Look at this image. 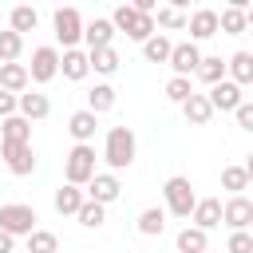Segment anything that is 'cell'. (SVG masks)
<instances>
[{"label": "cell", "instance_id": "obj_34", "mask_svg": "<svg viewBox=\"0 0 253 253\" xmlns=\"http://www.w3.org/2000/svg\"><path fill=\"white\" fill-rule=\"evenodd\" d=\"M154 28L178 32V28H186V12H182L178 4H166V8H158V16H154Z\"/></svg>", "mask_w": 253, "mask_h": 253}, {"label": "cell", "instance_id": "obj_8", "mask_svg": "<svg viewBox=\"0 0 253 253\" xmlns=\"http://www.w3.org/2000/svg\"><path fill=\"white\" fill-rule=\"evenodd\" d=\"M119 194H123V182H119V174H95L91 182H87V190H83V198L87 202H99V206H111V202H119Z\"/></svg>", "mask_w": 253, "mask_h": 253}, {"label": "cell", "instance_id": "obj_31", "mask_svg": "<svg viewBox=\"0 0 253 253\" xmlns=\"http://www.w3.org/2000/svg\"><path fill=\"white\" fill-rule=\"evenodd\" d=\"M170 36H162V32H154L146 43H142V55H146V63H166L170 59Z\"/></svg>", "mask_w": 253, "mask_h": 253}, {"label": "cell", "instance_id": "obj_40", "mask_svg": "<svg viewBox=\"0 0 253 253\" xmlns=\"http://www.w3.org/2000/svg\"><path fill=\"white\" fill-rule=\"evenodd\" d=\"M8 115H16V95L0 91V119H8Z\"/></svg>", "mask_w": 253, "mask_h": 253}, {"label": "cell", "instance_id": "obj_22", "mask_svg": "<svg viewBox=\"0 0 253 253\" xmlns=\"http://www.w3.org/2000/svg\"><path fill=\"white\" fill-rule=\"evenodd\" d=\"M36 24H40V12H36L32 4H16V8H12V16H8V32H16V36L36 32Z\"/></svg>", "mask_w": 253, "mask_h": 253}, {"label": "cell", "instance_id": "obj_13", "mask_svg": "<svg viewBox=\"0 0 253 253\" xmlns=\"http://www.w3.org/2000/svg\"><path fill=\"white\" fill-rule=\"evenodd\" d=\"M16 115L28 119V123H40V119L51 115V99L43 91H24V95H16Z\"/></svg>", "mask_w": 253, "mask_h": 253}, {"label": "cell", "instance_id": "obj_9", "mask_svg": "<svg viewBox=\"0 0 253 253\" xmlns=\"http://www.w3.org/2000/svg\"><path fill=\"white\" fill-rule=\"evenodd\" d=\"M221 221L229 225V233H233V229H249V225H253V202H249L245 194L225 198V202H221Z\"/></svg>", "mask_w": 253, "mask_h": 253}, {"label": "cell", "instance_id": "obj_28", "mask_svg": "<svg viewBox=\"0 0 253 253\" xmlns=\"http://www.w3.org/2000/svg\"><path fill=\"white\" fill-rule=\"evenodd\" d=\"M206 87H213V83H221L225 79V59L221 55H202V63H198V71H194Z\"/></svg>", "mask_w": 253, "mask_h": 253}, {"label": "cell", "instance_id": "obj_1", "mask_svg": "<svg viewBox=\"0 0 253 253\" xmlns=\"http://www.w3.org/2000/svg\"><path fill=\"white\" fill-rule=\"evenodd\" d=\"M134 150H138V138H134V130H130V126H111V130H107V138H103V158H107L111 174L130 170Z\"/></svg>", "mask_w": 253, "mask_h": 253}, {"label": "cell", "instance_id": "obj_14", "mask_svg": "<svg viewBox=\"0 0 253 253\" xmlns=\"http://www.w3.org/2000/svg\"><path fill=\"white\" fill-rule=\"evenodd\" d=\"M95 130H99V115H91L87 107H83V111H71V115H67V134L75 138V146H91Z\"/></svg>", "mask_w": 253, "mask_h": 253}, {"label": "cell", "instance_id": "obj_6", "mask_svg": "<svg viewBox=\"0 0 253 253\" xmlns=\"http://www.w3.org/2000/svg\"><path fill=\"white\" fill-rule=\"evenodd\" d=\"M24 67H28V83H51L59 75V47H51V43L36 47L32 63H24Z\"/></svg>", "mask_w": 253, "mask_h": 253}, {"label": "cell", "instance_id": "obj_39", "mask_svg": "<svg viewBox=\"0 0 253 253\" xmlns=\"http://www.w3.org/2000/svg\"><path fill=\"white\" fill-rule=\"evenodd\" d=\"M233 119H237V126H241V130H253V103L245 99V103L233 111Z\"/></svg>", "mask_w": 253, "mask_h": 253}, {"label": "cell", "instance_id": "obj_32", "mask_svg": "<svg viewBox=\"0 0 253 253\" xmlns=\"http://www.w3.org/2000/svg\"><path fill=\"white\" fill-rule=\"evenodd\" d=\"M24 241H28V253H59V237L51 229H32Z\"/></svg>", "mask_w": 253, "mask_h": 253}, {"label": "cell", "instance_id": "obj_23", "mask_svg": "<svg viewBox=\"0 0 253 253\" xmlns=\"http://www.w3.org/2000/svg\"><path fill=\"white\" fill-rule=\"evenodd\" d=\"M119 51L115 47H99V51H87V67L95 71V75H115L119 71Z\"/></svg>", "mask_w": 253, "mask_h": 253}, {"label": "cell", "instance_id": "obj_3", "mask_svg": "<svg viewBox=\"0 0 253 253\" xmlns=\"http://www.w3.org/2000/svg\"><path fill=\"white\" fill-rule=\"evenodd\" d=\"M162 198H166V213H174V217H190V210H194V202H198L194 182H190L186 174L166 178V182H162Z\"/></svg>", "mask_w": 253, "mask_h": 253}, {"label": "cell", "instance_id": "obj_11", "mask_svg": "<svg viewBox=\"0 0 253 253\" xmlns=\"http://www.w3.org/2000/svg\"><path fill=\"white\" fill-rule=\"evenodd\" d=\"M206 103H210V111L217 115V111H237V107L245 103V95H241V87H237V83L221 79V83H213V87L206 91Z\"/></svg>", "mask_w": 253, "mask_h": 253}, {"label": "cell", "instance_id": "obj_2", "mask_svg": "<svg viewBox=\"0 0 253 253\" xmlns=\"http://www.w3.org/2000/svg\"><path fill=\"white\" fill-rule=\"evenodd\" d=\"M95 174H99V170H95V146H71L67 158H63V182L83 190Z\"/></svg>", "mask_w": 253, "mask_h": 253}, {"label": "cell", "instance_id": "obj_38", "mask_svg": "<svg viewBox=\"0 0 253 253\" xmlns=\"http://www.w3.org/2000/svg\"><path fill=\"white\" fill-rule=\"evenodd\" d=\"M225 249L229 253H253V233L249 229H233L229 241H225Z\"/></svg>", "mask_w": 253, "mask_h": 253}, {"label": "cell", "instance_id": "obj_10", "mask_svg": "<svg viewBox=\"0 0 253 253\" xmlns=\"http://www.w3.org/2000/svg\"><path fill=\"white\" fill-rule=\"evenodd\" d=\"M166 63H170V71H174V75L190 79V75L198 71V63H202V47H198V43H190V40H186V43H174Z\"/></svg>", "mask_w": 253, "mask_h": 253}, {"label": "cell", "instance_id": "obj_18", "mask_svg": "<svg viewBox=\"0 0 253 253\" xmlns=\"http://www.w3.org/2000/svg\"><path fill=\"white\" fill-rule=\"evenodd\" d=\"M59 75H63V79H71V83L87 79V75H91V67H87V51H79V47L63 51V55H59Z\"/></svg>", "mask_w": 253, "mask_h": 253}, {"label": "cell", "instance_id": "obj_15", "mask_svg": "<svg viewBox=\"0 0 253 253\" xmlns=\"http://www.w3.org/2000/svg\"><path fill=\"white\" fill-rule=\"evenodd\" d=\"M190 221H194V229H202V233L217 229V225H221V198H198L194 210H190Z\"/></svg>", "mask_w": 253, "mask_h": 253}, {"label": "cell", "instance_id": "obj_19", "mask_svg": "<svg viewBox=\"0 0 253 253\" xmlns=\"http://www.w3.org/2000/svg\"><path fill=\"white\" fill-rule=\"evenodd\" d=\"M225 79L237 83V87L253 83V55H249V51H233V55L225 59Z\"/></svg>", "mask_w": 253, "mask_h": 253}, {"label": "cell", "instance_id": "obj_33", "mask_svg": "<svg viewBox=\"0 0 253 253\" xmlns=\"http://www.w3.org/2000/svg\"><path fill=\"white\" fill-rule=\"evenodd\" d=\"M107 20H111V28H115V36H119V32H123V36H130V28L138 24V12H134L130 4H119V8H115V12L107 16Z\"/></svg>", "mask_w": 253, "mask_h": 253}, {"label": "cell", "instance_id": "obj_30", "mask_svg": "<svg viewBox=\"0 0 253 253\" xmlns=\"http://www.w3.org/2000/svg\"><path fill=\"white\" fill-rule=\"evenodd\" d=\"M162 229H166V210L150 206V210L138 213V233L142 237H162Z\"/></svg>", "mask_w": 253, "mask_h": 253}, {"label": "cell", "instance_id": "obj_29", "mask_svg": "<svg viewBox=\"0 0 253 253\" xmlns=\"http://www.w3.org/2000/svg\"><path fill=\"white\" fill-rule=\"evenodd\" d=\"M249 178H253L249 166H225L221 170V190H229V198L233 194H245L249 190Z\"/></svg>", "mask_w": 253, "mask_h": 253}, {"label": "cell", "instance_id": "obj_12", "mask_svg": "<svg viewBox=\"0 0 253 253\" xmlns=\"http://www.w3.org/2000/svg\"><path fill=\"white\" fill-rule=\"evenodd\" d=\"M186 28H190V43L213 40V36H217V12H213V8H194V12L186 16Z\"/></svg>", "mask_w": 253, "mask_h": 253}, {"label": "cell", "instance_id": "obj_4", "mask_svg": "<svg viewBox=\"0 0 253 253\" xmlns=\"http://www.w3.org/2000/svg\"><path fill=\"white\" fill-rule=\"evenodd\" d=\"M36 221H40V213H36L32 206H24V202L0 206V229H4L8 237H28L32 229H40Z\"/></svg>", "mask_w": 253, "mask_h": 253}, {"label": "cell", "instance_id": "obj_37", "mask_svg": "<svg viewBox=\"0 0 253 253\" xmlns=\"http://www.w3.org/2000/svg\"><path fill=\"white\" fill-rule=\"evenodd\" d=\"M190 95H194V83H190V79H182V75H170V79H166V99H170V103L182 107Z\"/></svg>", "mask_w": 253, "mask_h": 253}, {"label": "cell", "instance_id": "obj_20", "mask_svg": "<svg viewBox=\"0 0 253 253\" xmlns=\"http://www.w3.org/2000/svg\"><path fill=\"white\" fill-rule=\"evenodd\" d=\"M83 202H87V198H83V190H79V186H67V182L51 194V206H55V213H63V217H75Z\"/></svg>", "mask_w": 253, "mask_h": 253}, {"label": "cell", "instance_id": "obj_16", "mask_svg": "<svg viewBox=\"0 0 253 253\" xmlns=\"http://www.w3.org/2000/svg\"><path fill=\"white\" fill-rule=\"evenodd\" d=\"M83 43H87V51L115 47V28H111V20H107V16H95V20H87V24H83Z\"/></svg>", "mask_w": 253, "mask_h": 253}, {"label": "cell", "instance_id": "obj_26", "mask_svg": "<svg viewBox=\"0 0 253 253\" xmlns=\"http://www.w3.org/2000/svg\"><path fill=\"white\" fill-rule=\"evenodd\" d=\"M174 245H178V253H206V249H210V233H202V229L186 225V229H178Z\"/></svg>", "mask_w": 253, "mask_h": 253}, {"label": "cell", "instance_id": "obj_27", "mask_svg": "<svg viewBox=\"0 0 253 253\" xmlns=\"http://www.w3.org/2000/svg\"><path fill=\"white\" fill-rule=\"evenodd\" d=\"M245 28H249V12H241V8H221V12H217V32L241 36Z\"/></svg>", "mask_w": 253, "mask_h": 253}, {"label": "cell", "instance_id": "obj_36", "mask_svg": "<svg viewBox=\"0 0 253 253\" xmlns=\"http://www.w3.org/2000/svg\"><path fill=\"white\" fill-rule=\"evenodd\" d=\"M20 51H24V36H16V32H0V63H16L20 59Z\"/></svg>", "mask_w": 253, "mask_h": 253}, {"label": "cell", "instance_id": "obj_24", "mask_svg": "<svg viewBox=\"0 0 253 253\" xmlns=\"http://www.w3.org/2000/svg\"><path fill=\"white\" fill-rule=\"evenodd\" d=\"M115 99H119V95H115L111 83H95V87L87 91V111H91V115H107V111L115 107Z\"/></svg>", "mask_w": 253, "mask_h": 253}, {"label": "cell", "instance_id": "obj_17", "mask_svg": "<svg viewBox=\"0 0 253 253\" xmlns=\"http://www.w3.org/2000/svg\"><path fill=\"white\" fill-rule=\"evenodd\" d=\"M0 142H16V146H32V123L20 115L0 119Z\"/></svg>", "mask_w": 253, "mask_h": 253}, {"label": "cell", "instance_id": "obj_21", "mask_svg": "<svg viewBox=\"0 0 253 253\" xmlns=\"http://www.w3.org/2000/svg\"><path fill=\"white\" fill-rule=\"evenodd\" d=\"M32 83H28V67L24 63H0V91L8 95H24Z\"/></svg>", "mask_w": 253, "mask_h": 253}, {"label": "cell", "instance_id": "obj_25", "mask_svg": "<svg viewBox=\"0 0 253 253\" xmlns=\"http://www.w3.org/2000/svg\"><path fill=\"white\" fill-rule=\"evenodd\" d=\"M182 115H186V123H190V126H206V123L213 119V111H210L206 95H198V91H194V95L182 103Z\"/></svg>", "mask_w": 253, "mask_h": 253}, {"label": "cell", "instance_id": "obj_5", "mask_svg": "<svg viewBox=\"0 0 253 253\" xmlns=\"http://www.w3.org/2000/svg\"><path fill=\"white\" fill-rule=\"evenodd\" d=\"M51 28H55V40L63 43V51H71L83 40V16H79V8H55L51 12Z\"/></svg>", "mask_w": 253, "mask_h": 253}, {"label": "cell", "instance_id": "obj_41", "mask_svg": "<svg viewBox=\"0 0 253 253\" xmlns=\"http://www.w3.org/2000/svg\"><path fill=\"white\" fill-rule=\"evenodd\" d=\"M12 249H16V237H8V233L0 229V253H12Z\"/></svg>", "mask_w": 253, "mask_h": 253}, {"label": "cell", "instance_id": "obj_35", "mask_svg": "<svg viewBox=\"0 0 253 253\" xmlns=\"http://www.w3.org/2000/svg\"><path fill=\"white\" fill-rule=\"evenodd\" d=\"M75 217H79V225H83V229H99V225L107 221V206H99V202H83Z\"/></svg>", "mask_w": 253, "mask_h": 253}, {"label": "cell", "instance_id": "obj_7", "mask_svg": "<svg viewBox=\"0 0 253 253\" xmlns=\"http://www.w3.org/2000/svg\"><path fill=\"white\" fill-rule=\"evenodd\" d=\"M0 158H4V166H8V174H16V178H28V174L36 170V150H32V146H16V142H0Z\"/></svg>", "mask_w": 253, "mask_h": 253}]
</instances>
